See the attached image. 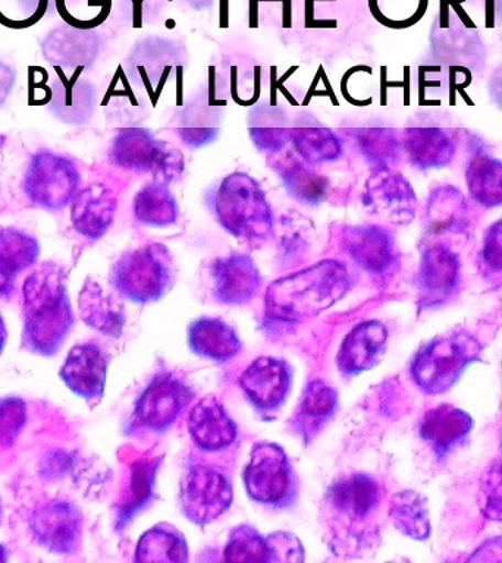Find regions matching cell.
<instances>
[{"mask_svg": "<svg viewBox=\"0 0 502 563\" xmlns=\"http://www.w3.org/2000/svg\"><path fill=\"white\" fill-rule=\"evenodd\" d=\"M350 286L347 267L338 260H324L269 285L266 316L276 321L312 319L341 301Z\"/></svg>", "mask_w": 502, "mask_h": 563, "instance_id": "cell-1", "label": "cell"}, {"mask_svg": "<svg viewBox=\"0 0 502 563\" xmlns=\"http://www.w3.org/2000/svg\"><path fill=\"white\" fill-rule=\"evenodd\" d=\"M65 273L55 263H44L22 286L25 345L42 355L55 354L73 325V310Z\"/></svg>", "mask_w": 502, "mask_h": 563, "instance_id": "cell-2", "label": "cell"}, {"mask_svg": "<svg viewBox=\"0 0 502 563\" xmlns=\"http://www.w3.org/2000/svg\"><path fill=\"white\" fill-rule=\"evenodd\" d=\"M220 227L245 241L271 238L275 219L263 188L244 172H233L220 180L210 200Z\"/></svg>", "mask_w": 502, "mask_h": 563, "instance_id": "cell-3", "label": "cell"}, {"mask_svg": "<svg viewBox=\"0 0 502 563\" xmlns=\"http://www.w3.org/2000/svg\"><path fill=\"white\" fill-rule=\"evenodd\" d=\"M482 346L466 330H454L426 343L412 363L416 385L429 395L444 394L456 385L462 372L479 360Z\"/></svg>", "mask_w": 502, "mask_h": 563, "instance_id": "cell-4", "label": "cell"}, {"mask_svg": "<svg viewBox=\"0 0 502 563\" xmlns=\"http://www.w3.org/2000/svg\"><path fill=\"white\" fill-rule=\"evenodd\" d=\"M175 273L174 258L166 245L149 244L118 260L112 282L122 297L148 303L165 297L174 285Z\"/></svg>", "mask_w": 502, "mask_h": 563, "instance_id": "cell-5", "label": "cell"}, {"mask_svg": "<svg viewBox=\"0 0 502 563\" xmlns=\"http://www.w3.org/2000/svg\"><path fill=\"white\" fill-rule=\"evenodd\" d=\"M109 158L119 169L150 174L154 183L165 185L181 178L184 172L183 154L144 128L119 131L110 145Z\"/></svg>", "mask_w": 502, "mask_h": 563, "instance_id": "cell-6", "label": "cell"}, {"mask_svg": "<svg viewBox=\"0 0 502 563\" xmlns=\"http://www.w3.org/2000/svg\"><path fill=\"white\" fill-rule=\"evenodd\" d=\"M81 174L70 158L51 150H40L26 166L22 191L31 205L56 211L65 209L79 191Z\"/></svg>", "mask_w": 502, "mask_h": 563, "instance_id": "cell-7", "label": "cell"}, {"mask_svg": "<svg viewBox=\"0 0 502 563\" xmlns=\"http://www.w3.org/2000/svg\"><path fill=\"white\" fill-rule=\"evenodd\" d=\"M245 490L254 501L285 508L297 496V478L284 449L275 443H258L244 471Z\"/></svg>", "mask_w": 502, "mask_h": 563, "instance_id": "cell-8", "label": "cell"}, {"mask_svg": "<svg viewBox=\"0 0 502 563\" xmlns=\"http://www.w3.org/2000/svg\"><path fill=\"white\" fill-rule=\"evenodd\" d=\"M179 497L185 517L197 526H207L231 508V479L216 466L193 465L181 482Z\"/></svg>", "mask_w": 502, "mask_h": 563, "instance_id": "cell-9", "label": "cell"}, {"mask_svg": "<svg viewBox=\"0 0 502 563\" xmlns=\"http://www.w3.org/2000/svg\"><path fill=\"white\" fill-rule=\"evenodd\" d=\"M361 201L370 214L383 222L408 224L416 216L417 196L413 185L391 167L376 169L369 176Z\"/></svg>", "mask_w": 502, "mask_h": 563, "instance_id": "cell-10", "label": "cell"}, {"mask_svg": "<svg viewBox=\"0 0 502 563\" xmlns=\"http://www.w3.org/2000/svg\"><path fill=\"white\" fill-rule=\"evenodd\" d=\"M192 398V389L181 378L159 374L137 400L135 420L145 429L165 431L174 424Z\"/></svg>", "mask_w": 502, "mask_h": 563, "instance_id": "cell-11", "label": "cell"}, {"mask_svg": "<svg viewBox=\"0 0 502 563\" xmlns=\"http://www.w3.org/2000/svg\"><path fill=\"white\" fill-rule=\"evenodd\" d=\"M339 238L352 262L372 275H385L399 260L394 236L379 224L343 227Z\"/></svg>", "mask_w": 502, "mask_h": 563, "instance_id": "cell-12", "label": "cell"}, {"mask_svg": "<svg viewBox=\"0 0 502 563\" xmlns=\"http://www.w3.org/2000/svg\"><path fill=\"white\" fill-rule=\"evenodd\" d=\"M240 385L259 411H276L291 389V369L284 361L260 356L241 374Z\"/></svg>", "mask_w": 502, "mask_h": 563, "instance_id": "cell-13", "label": "cell"}, {"mask_svg": "<svg viewBox=\"0 0 502 563\" xmlns=\"http://www.w3.org/2000/svg\"><path fill=\"white\" fill-rule=\"evenodd\" d=\"M210 279L215 298L228 306L251 301L262 285L259 267L245 254H231L210 264Z\"/></svg>", "mask_w": 502, "mask_h": 563, "instance_id": "cell-14", "label": "cell"}, {"mask_svg": "<svg viewBox=\"0 0 502 563\" xmlns=\"http://www.w3.org/2000/svg\"><path fill=\"white\" fill-rule=\"evenodd\" d=\"M460 284V260L445 245H432L422 255L418 289L426 307L440 306Z\"/></svg>", "mask_w": 502, "mask_h": 563, "instance_id": "cell-15", "label": "cell"}, {"mask_svg": "<svg viewBox=\"0 0 502 563\" xmlns=\"http://www.w3.org/2000/svg\"><path fill=\"white\" fill-rule=\"evenodd\" d=\"M118 197L112 188L95 183L77 192L70 202V222L79 235L100 240L112 227Z\"/></svg>", "mask_w": 502, "mask_h": 563, "instance_id": "cell-16", "label": "cell"}, {"mask_svg": "<svg viewBox=\"0 0 502 563\" xmlns=\"http://www.w3.org/2000/svg\"><path fill=\"white\" fill-rule=\"evenodd\" d=\"M430 44L432 53L444 65L478 70L483 68L487 60V52L476 26L440 25L436 21L432 29Z\"/></svg>", "mask_w": 502, "mask_h": 563, "instance_id": "cell-17", "label": "cell"}, {"mask_svg": "<svg viewBox=\"0 0 502 563\" xmlns=\"http://www.w3.org/2000/svg\"><path fill=\"white\" fill-rule=\"evenodd\" d=\"M81 515L69 504H48L31 519V530L44 548L55 553H70L81 540Z\"/></svg>", "mask_w": 502, "mask_h": 563, "instance_id": "cell-18", "label": "cell"}, {"mask_svg": "<svg viewBox=\"0 0 502 563\" xmlns=\"http://www.w3.org/2000/svg\"><path fill=\"white\" fill-rule=\"evenodd\" d=\"M381 504V487L376 479L365 474H352L338 479L326 493V505L335 517L347 522H361Z\"/></svg>", "mask_w": 502, "mask_h": 563, "instance_id": "cell-19", "label": "cell"}, {"mask_svg": "<svg viewBox=\"0 0 502 563\" xmlns=\"http://www.w3.org/2000/svg\"><path fill=\"white\" fill-rule=\"evenodd\" d=\"M108 358L99 346L86 343L69 352L61 369L62 380L87 402H100L105 391Z\"/></svg>", "mask_w": 502, "mask_h": 563, "instance_id": "cell-20", "label": "cell"}, {"mask_svg": "<svg viewBox=\"0 0 502 563\" xmlns=\"http://www.w3.org/2000/svg\"><path fill=\"white\" fill-rule=\"evenodd\" d=\"M269 165L284 184L285 191L302 205L316 206L328 197L330 183L310 163L294 153L277 152L269 157Z\"/></svg>", "mask_w": 502, "mask_h": 563, "instance_id": "cell-21", "label": "cell"}, {"mask_svg": "<svg viewBox=\"0 0 502 563\" xmlns=\"http://www.w3.org/2000/svg\"><path fill=\"white\" fill-rule=\"evenodd\" d=\"M388 330L379 321L356 325L343 339L338 354V367L347 376H356L379 364L385 355Z\"/></svg>", "mask_w": 502, "mask_h": 563, "instance_id": "cell-22", "label": "cell"}, {"mask_svg": "<svg viewBox=\"0 0 502 563\" xmlns=\"http://www.w3.org/2000/svg\"><path fill=\"white\" fill-rule=\"evenodd\" d=\"M188 431L198 448L223 451L236 442L238 429L227 409L216 398L201 399L189 411Z\"/></svg>", "mask_w": 502, "mask_h": 563, "instance_id": "cell-23", "label": "cell"}, {"mask_svg": "<svg viewBox=\"0 0 502 563\" xmlns=\"http://www.w3.org/2000/svg\"><path fill=\"white\" fill-rule=\"evenodd\" d=\"M403 148L410 163L421 170L443 169L451 165L457 143L438 126H408L403 132Z\"/></svg>", "mask_w": 502, "mask_h": 563, "instance_id": "cell-24", "label": "cell"}, {"mask_svg": "<svg viewBox=\"0 0 502 563\" xmlns=\"http://www.w3.org/2000/svg\"><path fill=\"white\" fill-rule=\"evenodd\" d=\"M290 141L295 152L310 165L337 162L342 156V141L313 114L303 113L291 123Z\"/></svg>", "mask_w": 502, "mask_h": 563, "instance_id": "cell-25", "label": "cell"}, {"mask_svg": "<svg viewBox=\"0 0 502 563\" xmlns=\"http://www.w3.org/2000/svg\"><path fill=\"white\" fill-rule=\"evenodd\" d=\"M473 420L469 413L452 405H439L425 413L421 421V435L438 456L451 452L470 433Z\"/></svg>", "mask_w": 502, "mask_h": 563, "instance_id": "cell-26", "label": "cell"}, {"mask_svg": "<svg viewBox=\"0 0 502 563\" xmlns=\"http://www.w3.org/2000/svg\"><path fill=\"white\" fill-rule=\"evenodd\" d=\"M96 88L83 79L66 78L59 70L57 79L52 84L51 112L59 121L70 125H81L90 121L95 113Z\"/></svg>", "mask_w": 502, "mask_h": 563, "instance_id": "cell-27", "label": "cell"}, {"mask_svg": "<svg viewBox=\"0 0 502 563\" xmlns=\"http://www.w3.org/2000/svg\"><path fill=\"white\" fill-rule=\"evenodd\" d=\"M470 206L454 185L432 189L426 206V224L432 233H458L469 224Z\"/></svg>", "mask_w": 502, "mask_h": 563, "instance_id": "cell-28", "label": "cell"}, {"mask_svg": "<svg viewBox=\"0 0 502 563\" xmlns=\"http://www.w3.org/2000/svg\"><path fill=\"white\" fill-rule=\"evenodd\" d=\"M87 30L57 29L43 43V55L47 62L59 68L81 70L88 62L95 60V38Z\"/></svg>", "mask_w": 502, "mask_h": 563, "instance_id": "cell-29", "label": "cell"}, {"mask_svg": "<svg viewBox=\"0 0 502 563\" xmlns=\"http://www.w3.org/2000/svg\"><path fill=\"white\" fill-rule=\"evenodd\" d=\"M79 314L90 328L109 336H119L126 324L122 303L105 292L95 280H87L78 297Z\"/></svg>", "mask_w": 502, "mask_h": 563, "instance_id": "cell-30", "label": "cell"}, {"mask_svg": "<svg viewBox=\"0 0 502 563\" xmlns=\"http://www.w3.org/2000/svg\"><path fill=\"white\" fill-rule=\"evenodd\" d=\"M189 347L194 354L219 361L232 360L241 351L240 338L236 330L219 319L194 321L188 332Z\"/></svg>", "mask_w": 502, "mask_h": 563, "instance_id": "cell-31", "label": "cell"}, {"mask_svg": "<svg viewBox=\"0 0 502 563\" xmlns=\"http://www.w3.org/2000/svg\"><path fill=\"white\" fill-rule=\"evenodd\" d=\"M338 396L332 387L321 380L308 383L299 400L294 426L306 442L319 434L325 422L337 409Z\"/></svg>", "mask_w": 502, "mask_h": 563, "instance_id": "cell-32", "label": "cell"}, {"mask_svg": "<svg viewBox=\"0 0 502 563\" xmlns=\"http://www.w3.org/2000/svg\"><path fill=\"white\" fill-rule=\"evenodd\" d=\"M466 185L471 200L483 209L502 206V161L491 154L479 153L466 167Z\"/></svg>", "mask_w": 502, "mask_h": 563, "instance_id": "cell-33", "label": "cell"}, {"mask_svg": "<svg viewBox=\"0 0 502 563\" xmlns=\"http://www.w3.org/2000/svg\"><path fill=\"white\" fill-rule=\"evenodd\" d=\"M291 123L280 106L259 104L249 114V134L260 152H282L290 141Z\"/></svg>", "mask_w": 502, "mask_h": 563, "instance_id": "cell-34", "label": "cell"}, {"mask_svg": "<svg viewBox=\"0 0 502 563\" xmlns=\"http://www.w3.org/2000/svg\"><path fill=\"white\" fill-rule=\"evenodd\" d=\"M132 213L145 227L165 228L178 220L179 207L165 184L152 183L135 194Z\"/></svg>", "mask_w": 502, "mask_h": 563, "instance_id": "cell-35", "label": "cell"}, {"mask_svg": "<svg viewBox=\"0 0 502 563\" xmlns=\"http://www.w3.org/2000/svg\"><path fill=\"white\" fill-rule=\"evenodd\" d=\"M137 562L183 563L188 561V548L184 536L171 526L150 528L139 541Z\"/></svg>", "mask_w": 502, "mask_h": 563, "instance_id": "cell-36", "label": "cell"}, {"mask_svg": "<svg viewBox=\"0 0 502 563\" xmlns=\"http://www.w3.org/2000/svg\"><path fill=\"white\" fill-rule=\"evenodd\" d=\"M361 156L376 167H391L400 161L403 141L391 128H360L347 131Z\"/></svg>", "mask_w": 502, "mask_h": 563, "instance_id": "cell-37", "label": "cell"}, {"mask_svg": "<svg viewBox=\"0 0 502 563\" xmlns=\"http://www.w3.org/2000/svg\"><path fill=\"white\" fill-rule=\"evenodd\" d=\"M390 517L396 530L410 539L423 541L430 536L429 509L425 497L416 492L396 493L391 500Z\"/></svg>", "mask_w": 502, "mask_h": 563, "instance_id": "cell-38", "label": "cell"}, {"mask_svg": "<svg viewBox=\"0 0 502 563\" xmlns=\"http://www.w3.org/2000/svg\"><path fill=\"white\" fill-rule=\"evenodd\" d=\"M40 246L34 236L15 228L0 229V273L13 280L37 262Z\"/></svg>", "mask_w": 502, "mask_h": 563, "instance_id": "cell-39", "label": "cell"}, {"mask_svg": "<svg viewBox=\"0 0 502 563\" xmlns=\"http://www.w3.org/2000/svg\"><path fill=\"white\" fill-rule=\"evenodd\" d=\"M429 0H369L370 11L382 25L408 29L426 13Z\"/></svg>", "mask_w": 502, "mask_h": 563, "instance_id": "cell-40", "label": "cell"}, {"mask_svg": "<svg viewBox=\"0 0 502 563\" xmlns=\"http://www.w3.org/2000/svg\"><path fill=\"white\" fill-rule=\"evenodd\" d=\"M225 559L229 562H271L268 539L253 527H237L229 534Z\"/></svg>", "mask_w": 502, "mask_h": 563, "instance_id": "cell-41", "label": "cell"}, {"mask_svg": "<svg viewBox=\"0 0 502 563\" xmlns=\"http://www.w3.org/2000/svg\"><path fill=\"white\" fill-rule=\"evenodd\" d=\"M56 11L66 25L90 31L109 15L110 0H55Z\"/></svg>", "mask_w": 502, "mask_h": 563, "instance_id": "cell-42", "label": "cell"}, {"mask_svg": "<svg viewBox=\"0 0 502 563\" xmlns=\"http://www.w3.org/2000/svg\"><path fill=\"white\" fill-rule=\"evenodd\" d=\"M48 0H0V25L25 30L46 15Z\"/></svg>", "mask_w": 502, "mask_h": 563, "instance_id": "cell-43", "label": "cell"}, {"mask_svg": "<svg viewBox=\"0 0 502 563\" xmlns=\"http://www.w3.org/2000/svg\"><path fill=\"white\" fill-rule=\"evenodd\" d=\"M479 508L491 521L502 522V460L493 462L480 479Z\"/></svg>", "mask_w": 502, "mask_h": 563, "instance_id": "cell-44", "label": "cell"}, {"mask_svg": "<svg viewBox=\"0 0 502 563\" xmlns=\"http://www.w3.org/2000/svg\"><path fill=\"white\" fill-rule=\"evenodd\" d=\"M156 461H140L134 466L132 473V486L130 500L123 509L122 518H130L141 506L145 505L149 497L152 496L154 474H156Z\"/></svg>", "mask_w": 502, "mask_h": 563, "instance_id": "cell-45", "label": "cell"}, {"mask_svg": "<svg viewBox=\"0 0 502 563\" xmlns=\"http://www.w3.org/2000/svg\"><path fill=\"white\" fill-rule=\"evenodd\" d=\"M26 420L25 404L21 399L0 400V448L11 446Z\"/></svg>", "mask_w": 502, "mask_h": 563, "instance_id": "cell-46", "label": "cell"}, {"mask_svg": "<svg viewBox=\"0 0 502 563\" xmlns=\"http://www.w3.org/2000/svg\"><path fill=\"white\" fill-rule=\"evenodd\" d=\"M271 562H303L304 550L297 537L288 532H275L268 537Z\"/></svg>", "mask_w": 502, "mask_h": 563, "instance_id": "cell-47", "label": "cell"}, {"mask_svg": "<svg viewBox=\"0 0 502 563\" xmlns=\"http://www.w3.org/2000/svg\"><path fill=\"white\" fill-rule=\"evenodd\" d=\"M480 255L491 271L502 272V219L488 228Z\"/></svg>", "mask_w": 502, "mask_h": 563, "instance_id": "cell-48", "label": "cell"}, {"mask_svg": "<svg viewBox=\"0 0 502 563\" xmlns=\"http://www.w3.org/2000/svg\"><path fill=\"white\" fill-rule=\"evenodd\" d=\"M29 103L31 106H44L51 103L52 84H47L48 75L39 66L29 69Z\"/></svg>", "mask_w": 502, "mask_h": 563, "instance_id": "cell-49", "label": "cell"}, {"mask_svg": "<svg viewBox=\"0 0 502 563\" xmlns=\"http://www.w3.org/2000/svg\"><path fill=\"white\" fill-rule=\"evenodd\" d=\"M304 228L302 224L298 227L291 228L288 232L284 233L281 242L282 254H284V258H290L291 255H299L306 250V242H304L303 236Z\"/></svg>", "mask_w": 502, "mask_h": 563, "instance_id": "cell-50", "label": "cell"}, {"mask_svg": "<svg viewBox=\"0 0 502 563\" xmlns=\"http://www.w3.org/2000/svg\"><path fill=\"white\" fill-rule=\"evenodd\" d=\"M17 73L11 65L0 60V108L11 96L12 88L15 86Z\"/></svg>", "mask_w": 502, "mask_h": 563, "instance_id": "cell-51", "label": "cell"}, {"mask_svg": "<svg viewBox=\"0 0 502 563\" xmlns=\"http://www.w3.org/2000/svg\"><path fill=\"white\" fill-rule=\"evenodd\" d=\"M465 2L466 0H443V8H440V15L438 16L440 24H444V22L448 20L452 12L457 15L458 24L467 25L466 22L462 21V16L465 15H462V11L460 9V4Z\"/></svg>", "mask_w": 502, "mask_h": 563, "instance_id": "cell-52", "label": "cell"}, {"mask_svg": "<svg viewBox=\"0 0 502 563\" xmlns=\"http://www.w3.org/2000/svg\"><path fill=\"white\" fill-rule=\"evenodd\" d=\"M489 95L496 108L502 110V64L493 70L489 79Z\"/></svg>", "mask_w": 502, "mask_h": 563, "instance_id": "cell-53", "label": "cell"}, {"mask_svg": "<svg viewBox=\"0 0 502 563\" xmlns=\"http://www.w3.org/2000/svg\"><path fill=\"white\" fill-rule=\"evenodd\" d=\"M7 328H4V323L2 317H0V352H2L4 342H7Z\"/></svg>", "mask_w": 502, "mask_h": 563, "instance_id": "cell-54", "label": "cell"}, {"mask_svg": "<svg viewBox=\"0 0 502 563\" xmlns=\"http://www.w3.org/2000/svg\"><path fill=\"white\" fill-rule=\"evenodd\" d=\"M12 284V280H9L7 279V277H4L2 275V273H0V290H4L7 288H9V285Z\"/></svg>", "mask_w": 502, "mask_h": 563, "instance_id": "cell-55", "label": "cell"}, {"mask_svg": "<svg viewBox=\"0 0 502 563\" xmlns=\"http://www.w3.org/2000/svg\"><path fill=\"white\" fill-rule=\"evenodd\" d=\"M4 561H7V552H4V549L0 545V562Z\"/></svg>", "mask_w": 502, "mask_h": 563, "instance_id": "cell-56", "label": "cell"}]
</instances>
